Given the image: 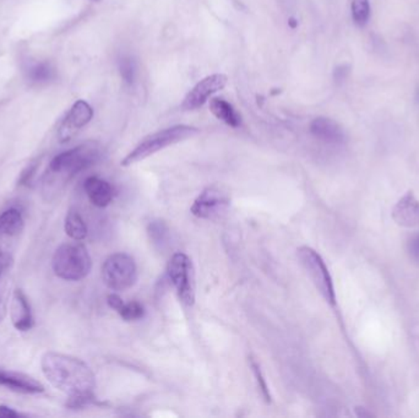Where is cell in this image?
Listing matches in <instances>:
<instances>
[{"instance_id":"12","label":"cell","mask_w":419,"mask_h":418,"mask_svg":"<svg viewBox=\"0 0 419 418\" xmlns=\"http://www.w3.org/2000/svg\"><path fill=\"white\" fill-rule=\"evenodd\" d=\"M10 319L16 330L29 331L33 326L31 307L25 294L21 289H15L10 303Z\"/></svg>"},{"instance_id":"18","label":"cell","mask_w":419,"mask_h":418,"mask_svg":"<svg viewBox=\"0 0 419 418\" xmlns=\"http://www.w3.org/2000/svg\"><path fill=\"white\" fill-rule=\"evenodd\" d=\"M64 230L68 237L72 238V241H84L87 237V226L81 215L75 209H70L65 216Z\"/></svg>"},{"instance_id":"10","label":"cell","mask_w":419,"mask_h":418,"mask_svg":"<svg viewBox=\"0 0 419 418\" xmlns=\"http://www.w3.org/2000/svg\"><path fill=\"white\" fill-rule=\"evenodd\" d=\"M93 117V109L90 104L85 101H77L72 104V108L64 118L62 124L58 130V138L61 143H68L86 127Z\"/></svg>"},{"instance_id":"25","label":"cell","mask_w":419,"mask_h":418,"mask_svg":"<svg viewBox=\"0 0 419 418\" xmlns=\"http://www.w3.org/2000/svg\"><path fill=\"white\" fill-rule=\"evenodd\" d=\"M251 369H253V373H254V376H255L256 383H258V387H259V389H260L262 396H264V399H265L267 403H270L271 396H270L269 387H267L266 380L264 379L262 372H261L260 366H259V363H258L254 358H251Z\"/></svg>"},{"instance_id":"1","label":"cell","mask_w":419,"mask_h":418,"mask_svg":"<svg viewBox=\"0 0 419 418\" xmlns=\"http://www.w3.org/2000/svg\"><path fill=\"white\" fill-rule=\"evenodd\" d=\"M42 372L59 392L67 394L69 408H82L93 403L96 378L93 369L77 357L46 352L41 360Z\"/></svg>"},{"instance_id":"23","label":"cell","mask_w":419,"mask_h":418,"mask_svg":"<svg viewBox=\"0 0 419 418\" xmlns=\"http://www.w3.org/2000/svg\"><path fill=\"white\" fill-rule=\"evenodd\" d=\"M54 77V72L49 64L47 63H40L36 64L35 67H32L29 72V78L31 79V81L37 83H48Z\"/></svg>"},{"instance_id":"4","label":"cell","mask_w":419,"mask_h":418,"mask_svg":"<svg viewBox=\"0 0 419 418\" xmlns=\"http://www.w3.org/2000/svg\"><path fill=\"white\" fill-rule=\"evenodd\" d=\"M199 130L189 125H175L172 128L161 130L152 135H148V138L140 143L128 156L122 161V166L128 167L136 162L145 160L150 156L155 155L156 152L164 150L168 146L178 144L180 141L189 139L191 136L198 134Z\"/></svg>"},{"instance_id":"14","label":"cell","mask_w":419,"mask_h":418,"mask_svg":"<svg viewBox=\"0 0 419 418\" xmlns=\"http://www.w3.org/2000/svg\"><path fill=\"white\" fill-rule=\"evenodd\" d=\"M84 189L88 200L96 207H107L112 202L114 196L113 186L100 177H88L84 183Z\"/></svg>"},{"instance_id":"8","label":"cell","mask_w":419,"mask_h":418,"mask_svg":"<svg viewBox=\"0 0 419 418\" xmlns=\"http://www.w3.org/2000/svg\"><path fill=\"white\" fill-rule=\"evenodd\" d=\"M230 207V199L223 191L217 188H207L195 199L190 211L203 220H214L225 214Z\"/></svg>"},{"instance_id":"20","label":"cell","mask_w":419,"mask_h":418,"mask_svg":"<svg viewBox=\"0 0 419 418\" xmlns=\"http://www.w3.org/2000/svg\"><path fill=\"white\" fill-rule=\"evenodd\" d=\"M148 234L152 239L155 246H157L159 248H164V246L168 243L169 228L166 223L161 220L152 221L148 225Z\"/></svg>"},{"instance_id":"9","label":"cell","mask_w":419,"mask_h":418,"mask_svg":"<svg viewBox=\"0 0 419 418\" xmlns=\"http://www.w3.org/2000/svg\"><path fill=\"white\" fill-rule=\"evenodd\" d=\"M226 85H227V77L223 74H214L203 79L187 95L182 104V108L184 111H195L203 107L214 93L225 88Z\"/></svg>"},{"instance_id":"22","label":"cell","mask_w":419,"mask_h":418,"mask_svg":"<svg viewBox=\"0 0 419 418\" xmlns=\"http://www.w3.org/2000/svg\"><path fill=\"white\" fill-rule=\"evenodd\" d=\"M118 314L123 318L124 321H134L143 319L145 315V308L143 305H140L139 302H129V303H123V305L119 308L117 312Z\"/></svg>"},{"instance_id":"24","label":"cell","mask_w":419,"mask_h":418,"mask_svg":"<svg viewBox=\"0 0 419 418\" xmlns=\"http://www.w3.org/2000/svg\"><path fill=\"white\" fill-rule=\"evenodd\" d=\"M119 70L120 75L125 83L133 85L136 79V63L132 57H124L120 59L119 63Z\"/></svg>"},{"instance_id":"27","label":"cell","mask_w":419,"mask_h":418,"mask_svg":"<svg viewBox=\"0 0 419 418\" xmlns=\"http://www.w3.org/2000/svg\"><path fill=\"white\" fill-rule=\"evenodd\" d=\"M409 255L419 263V233L414 234L409 242Z\"/></svg>"},{"instance_id":"31","label":"cell","mask_w":419,"mask_h":418,"mask_svg":"<svg viewBox=\"0 0 419 418\" xmlns=\"http://www.w3.org/2000/svg\"><path fill=\"white\" fill-rule=\"evenodd\" d=\"M294 21H296L294 19H291V21H290L292 27H296V22H294Z\"/></svg>"},{"instance_id":"15","label":"cell","mask_w":419,"mask_h":418,"mask_svg":"<svg viewBox=\"0 0 419 418\" xmlns=\"http://www.w3.org/2000/svg\"><path fill=\"white\" fill-rule=\"evenodd\" d=\"M310 133L317 139L329 143V144H342L346 136L341 125L335 120L325 117L315 118L310 124Z\"/></svg>"},{"instance_id":"2","label":"cell","mask_w":419,"mask_h":418,"mask_svg":"<svg viewBox=\"0 0 419 418\" xmlns=\"http://www.w3.org/2000/svg\"><path fill=\"white\" fill-rule=\"evenodd\" d=\"M102 156V149L97 143H85L56 155L49 163L42 184V194L46 200H52L53 195L61 191L72 177L81 170L95 165Z\"/></svg>"},{"instance_id":"17","label":"cell","mask_w":419,"mask_h":418,"mask_svg":"<svg viewBox=\"0 0 419 418\" xmlns=\"http://www.w3.org/2000/svg\"><path fill=\"white\" fill-rule=\"evenodd\" d=\"M25 227L24 217L17 209H9L0 215V236L14 237Z\"/></svg>"},{"instance_id":"7","label":"cell","mask_w":419,"mask_h":418,"mask_svg":"<svg viewBox=\"0 0 419 418\" xmlns=\"http://www.w3.org/2000/svg\"><path fill=\"white\" fill-rule=\"evenodd\" d=\"M167 273L173 284L179 300L187 305L193 307L195 303V270L191 259L184 253H175L169 260Z\"/></svg>"},{"instance_id":"29","label":"cell","mask_w":419,"mask_h":418,"mask_svg":"<svg viewBox=\"0 0 419 418\" xmlns=\"http://www.w3.org/2000/svg\"><path fill=\"white\" fill-rule=\"evenodd\" d=\"M22 415L6 405H0V418H17Z\"/></svg>"},{"instance_id":"3","label":"cell","mask_w":419,"mask_h":418,"mask_svg":"<svg viewBox=\"0 0 419 418\" xmlns=\"http://www.w3.org/2000/svg\"><path fill=\"white\" fill-rule=\"evenodd\" d=\"M52 268L59 279L80 281L90 274L93 259L81 243H64L56 248L52 259Z\"/></svg>"},{"instance_id":"6","label":"cell","mask_w":419,"mask_h":418,"mask_svg":"<svg viewBox=\"0 0 419 418\" xmlns=\"http://www.w3.org/2000/svg\"><path fill=\"white\" fill-rule=\"evenodd\" d=\"M298 258L319 294H322V298L326 300L329 305L335 307L336 292L333 278L322 255L310 247H301L298 249Z\"/></svg>"},{"instance_id":"13","label":"cell","mask_w":419,"mask_h":418,"mask_svg":"<svg viewBox=\"0 0 419 418\" xmlns=\"http://www.w3.org/2000/svg\"><path fill=\"white\" fill-rule=\"evenodd\" d=\"M395 223L402 227H416L419 225V202L412 191L400 199L393 211Z\"/></svg>"},{"instance_id":"30","label":"cell","mask_w":419,"mask_h":418,"mask_svg":"<svg viewBox=\"0 0 419 418\" xmlns=\"http://www.w3.org/2000/svg\"><path fill=\"white\" fill-rule=\"evenodd\" d=\"M357 416L358 417H372L373 415L368 412V411H365L364 408H357Z\"/></svg>"},{"instance_id":"16","label":"cell","mask_w":419,"mask_h":418,"mask_svg":"<svg viewBox=\"0 0 419 418\" xmlns=\"http://www.w3.org/2000/svg\"><path fill=\"white\" fill-rule=\"evenodd\" d=\"M209 111L216 118L225 122L232 128H238L241 125V114L238 113L232 104L223 98H214L209 101Z\"/></svg>"},{"instance_id":"28","label":"cell","mask_w":419,"mask_h":418,"mask_svg":"<svg viewBox=\"0 0 419 418\" xmlns=\"http://www.w3.org/2000/svg\"><path fill=\"white\" fill-rule=\"evenodd\" d=\"M349 75V67L348 65H340L333 72V79L336 83H343Z\"/></svg>"},{"instance_id":"5","label":"cell","mask_w":419,"mask_h":418,"mask_svg":"<svg viewBox=\"0 0 419 418\" xmlns=\"http://www.w3.org/2000/svg\"><path fill=\"white\" fill-rule=\"evenodd\" d=\"M101 275L108 289L119 292L133 287L138 280V268L128 254L116 253L104 260Z\"/></svg>"},{"instance_id":"32","label":"cell","mask_w":419,"mask_h":418,"mask_svg":"<svg viewBox=\"0 0 419 418\" xmlns=\"http://www.w3.org/2000/svg\"><path fill=\"white\" fill-rule=\"evenodd\" d=\"M95 1H98V0H95Z\"/></svg>"},{"instance_id":"19","label":"cell","mask_w":419,"mask_h":418,"mask_svg":"<svg viewBox=\"0 0 419 418\" xmlns=\"http://www.w3.org/2000/svg\"><path fill=\"white\" fill-rule=\"evenodd\" d=\"M13 259L6 252H0V323L4 321L6 315V276L10 273Z\"/></svg>"},{"instance_id":"11","label":"cell","mask_w":419,"mask_h":418,"mask_svg":"<svg viewBox=\"0 0 419 418\" xmlns=\"http://www.w3.org/2000/svg\"><path fill=\"white\" fill-rule=\"evenodd\" d=\"M0 385L8 387L11 392H20V394H41L45 392L43 384L35 378L24 373L9 371L1 367H0Z\"/></svg>"},{"instance_id":"21","label":"cell","mask_w":419,"mask_h":418,"mask_svg":"<svg viewBox=\"0 0 419 418\" xmlns=\"http://www.w3.org/2000/svg\"><path fill=\"white\" fill-rule=\"evenodd\" d=\"M352 17L354 24L363 27L368 24L370 19V4L369 0H352L351 4Z\"/></svg>"},{"instance_id":"26","label":"cell","mask_w":419,"mask_h":418,"mask_svg":"<svg viewBox=\"0 0 419 418\" xmlns=\"http://www.w3.org/2000/svg\"><path fill=\"white\" fill-rule=\"evenodd\" d=\"M37 167H38V163L32 162L26 167L25 170L21 172L20 178H19V186H29L31 183L32 178L36 175Z\"/></svg>"}]
</instances>
